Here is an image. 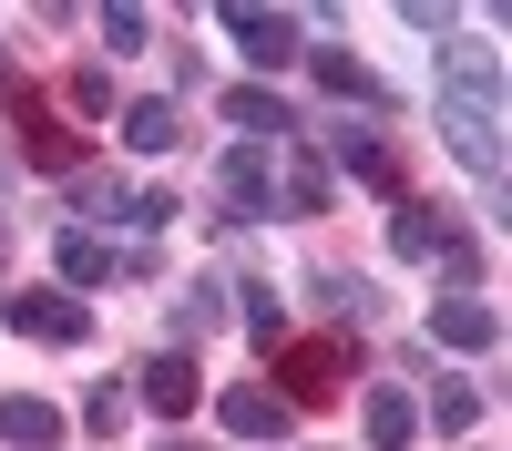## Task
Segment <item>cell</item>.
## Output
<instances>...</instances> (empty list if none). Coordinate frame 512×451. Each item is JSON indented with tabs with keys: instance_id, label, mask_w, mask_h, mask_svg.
<instances>
[{
	"instance_id": "obj_1",
	"label": "cell",
	"mask_w": 512,
	"mask_h": 451,
	"mask_svg": "<svg viewBox=\"0 0 512 451\" xmlns=\"http://www.w3.org/2000/svg\"><path fill=\"white\" fill-rule=\"evenodd\" d=\"M492 93H502V62H492V41H451V52H441V134H451V154L472 164L482 185H502Z\"/></svg>"
},
{
	"instance_id": "obj_2",
	"label": "cell",
	"mask_w": 512,
	"mask_h": 451,
	"mask_svg": "<svg viewBox=\"0 0 512 451\" xmlns=\"http://www.w3.org/2000/svg\"><path fill=\"white\" fill-rule=\"evenodd\" d=\"M349 369H359V349H349V339H308V349H287V380H267V390L297 410V400H328Z\"/></svg>"
},
{
	"instance_id": "obj_3",
	"label": "cell",
	"mask_w": 512,
	"mask_h": 451,
	"mask_svg": "<svg viewBox=\"0 0 512 451\" xmlns=\"http://www.w3.org/2000/svg\"><path fill=\"white\" fill-rule=\"evenodd\" d=\"M11 328H31V339H52V349H72L82 328V298H62V287H11Z\"/></svg>"
},
{
	"instance_id": "obj_4",
	"label": "cell",
	"mask_w": 512,
	"mask_h": 451,
	"mask_svg": "<svg viewBox=\"0 0 512 451\" xmlns=\"http://www.w3.org/2000/svg\"><path fill=\"white\" fill-rule=\"evenodd\" d=\"M134 390H144V400H154V410H164V421H185V410H195V400H205V369H195V359H185V349H154V359H144V369H134Z\"/></svg>"
},
{
	"instance_id": "obj_5",
	"label": "cell",
	"mask_w": 512,
	"mask_h": 451,
	"mask_svg": "<svg viewBox=\"0 0 512 451\" xmlns=\"http://www.w3.org/2000/svg\"><path fill=\"white\" fill-rule=\"evenodd\" d=\"M216 421H226L236 441H287V421H297V410H287V400H277L267 380H236V390L216 400Z\"/></svg>"
},
{
	"instance_id": "obj_6",
	"label": "cell",
	"mask_w": 512,
	"mask_h": 451,
	"mask_svg": "<svg viewBox=\"0 0 512 451\" xmlns=\"http://www.w3.org/2000/svg\"><path fill=\"white\" fill-rule=\"evenodd\" d=\"M226 31H236V52L246 62H297V52H308V31H297V21H277V11H226Z\"/></svg>"
},
{
	"instance_id": "obj_7",
	"label": "cell",
	"mask_w": 512,
	"mask_h": 451,
	"mask_svg": "<svg viewBox=\"0 0 512 451\" xmlns=\"http://www.w3.org/2000/svg\"><path fill=\"white\" fill-rule=\"evenodd\" d=\"M62 441V410L41 400V390H11L0 400V451H52Z\"/></svg>"
},
{
	"instance_id": "obj_8",
	"label": "cell",
	"mask_w": 512,
	"mask_h": 451,
	"mask_svg": "<svg viewBox=\"0 0 512 451\" xmlns=\"http://www.w3.org/2000/svg\"><path fill=\"white\" fill-rule=\"evenodd\" d=\"M52 267H62V298H82V287L113 277V246H103L93 226H62V236H52Z\"/></svg>"
},
{
	"instance_id": "obj_9",
	"label": "cell",
	"mask_w": 512,
	"mask_h": 451,
	"mask_svg": "<svg viewBox=\"0 0 512 451\" xmlns=\"http://www.w3.org/2000/svg\"><path fill=\"white\" fill-rule=\"evenodd\" d=\"M431 339H441V349H461V359H482V349L502 339V318H492L482 298H441V308H431Z\"/></svg>"
},
{
	"instance_id": "obj_10",
	"label": "cell",
	"mask_w": 512,
	"mask_h": 451,
	"mask_svg": "<svg viewBox=\"0 0 512 451\" xmlns=\"http://www.w3.org/2000/svg\"><path fill=\"white\" fill-rule=\"evenodd\" d=\"M390 246H400V257H441V246H461V226L441 216V205H390Z\"/></svg>"
},
{
	"instance_id": "obj_11",
	"label": "cell",
	"mask_w": 512,
	"mask_h": 451,
	"mask_svg": "<svg viewBox=\"0 0 512 451\" xmlns=\"http://www.w3.org/2000/svg\"><path fill=\"white\" fill-rule=\"evenodd\" d=\"M328 154L349 164L359 185H379V195H400V164H390V144H379V134H349V123H338V134H328Z\"/></svg>"
},
{
	"instance_id": "obj_12",
	"label": "cell",
	"mask_w": 512,
	"mask_h": 451,
	"mask_svg": "<svg viewBox=\"0 0 512 451\" xmlns=\"http://www.w3.org/2000/svg\"><path fill=\"white\" fill-rule=\"evenodd\" d=\"M226 205H236V216H267V205H277V175H267V154H256V144L226 154Z\"/></svg>"
},
{
	"instance_id": "obj_13",
	"label": "cell",
	"mask_w": 512,
	"mask_h": 451,
	"mask_svg": "<svg viewBox=\"0 0 512 451\" xmlns=\"http://www.w3.org/2000/svg\"><path fill=\"white\" fill-rule=\"evenodd\" d=\"M308 72L328 82V93H338V103H379V72H369L359 52H328V41H318V52H308Z\"/></svg>"
},
{
	"instance_id": "obj_14",
	"label": "cell",
	"mask_w": 512,
	"mask_h": 451,
	"mask_svg": "<svg viewBox=\"0 0 512 451\" xmlns=\"http://www.w3.org/2000/svg\"><path fill=\"white\" fill-rule=\"evenodd\" d=\"M410 431H420V400L410 390H369V441L379 451H410Z\"/></svg>"
},
{
	"instance_id": "obj_15",
	"label": "cell",
	"mask_w": 512,
	"mask_h": 451,
	"mask_svg": "<svg viewBox=\"0 0 512 451\" xmlns=\"http://www.w3.org/2000/svg\"><path fill=\"white\" fill-rule=\"evenodd\" d=\"M175 134H185L175 103H123V144L134 154H175Z\"/></svg>"
},
{
	"instance_id": "obj_16",
	"label": "cell",
	"mask_w": 512,
	"mask_h": 451,
	"mask_svg": "<svg viewBox=\"0 0 512 451\" xmlns=\"http://www.w3.org/2000/svg\"><path fill=\"white\" fill-rule=\"evenodd\" d=\"M226 123H236V134H267V144H277V134H287V103H277V93H256V82H236V93H226Z\"/></svg>"
},
{
	"instance_id": "obj_17",
	"label": "cell",
	"mask_w": 512,
	"mask_h": 451,
	"mask_svg": "<svg viewBox=\"0 0 512 451\" xmlns=\"http://www.w3.org/2000/svg\"><path fill=\"white\" fill-rule=\"evenodd\" d=\"M431 421H441V431H472V421H482V390H472V380H441V390H431Z\"/></svg>"
},
{
	"instance_id": "obj_18",
	"label": "cell",
	"mask_w": 512,
	"mask_h": 451,
	"mask_svg": "<svg viewBox=\"0 0 512 451\" xmlns=\"http://www.w3.org/2000/svg\"><path fill=\"white\" fill-rule=\"evenodd\" d=\"M72 205H82V216H134V185H113V175H82V185H72Z\"/></svg>"
},
{
	"instance_id": "obj_19",
	"label": "cell",
	"mask_w": 512,
	"mask_h": 451,
	"mask_svg": "<svg viewBox=\"0 0 512 451\" xmlns=\"http://www.w3.org/2000/svg\"><path fill=\"white\" fill-rule=\"evenodd\" d=\"M318 308H338V318H379V298H369L359 277H338V267L318 277Z\"/></svg>"
},
{
	"instance_id": "obj_20",
	"label": "cell",
	"mask_w": 512,
	"mask_h": 451,
	"mask_svg": "<svg viewBox=\"0 0 512 451\" xmlns=\"http://www.w3.org/2000/svg\"><path fill=\"white\" fill-rule=\"evenodd\" d=\"M123 400H134V390H123V380H103L93 400H82V431H93V441H113V431H123Z\"/></svg>"
},
{
	"instance_id": "obj_21",
	"label": "cell",
	"mask_w": 512,
	"mask_h": 451,
	"mask_svg": "<svg viewBox=\"0 0 512 451\" xmlns=\"http://www.w3.org/2000/svg\"><path fill=\"white\" fill-rule=\"evenodd\" d=\"M277 205H287V216H318V205H328V175H318V164H297V175L277 185Z\"/></svg>"
},
{
	"instance_id": "obj_22",
	"label": "cell",
	"mask_w": 512,
	"mask_h": 451,
	"mask_svg": "<svg viewBox=\"0 0 512 451\" xmlns=\"http://www.w3.org/2000/svg\"><path fill=\"white\" fill-rule=\"evenodd\" d=\"M62 103H72L82 123H103V113H113V82H103V72H72V82H62Z\"/></svg>"
},
{
	"instance_id": "obj_23",
	"label": "cell",
	"mask_w": 512,
	"mask_h": 451,
	"mask_svg": "<svg viewBox=\"0 0 512 451\" xmlns=\"http://www.w3.org/2000/svg\"><path fill=\"white\" fill-rule=\"evenodd\" d=\"M103 52H144V21L134 11H103Z\"/></svg>"
},
{
	"instance_id": "obj_24",
	"label": "cell",
	"mask_w": 512,
	"mask_h": 451,
	"mask_svg": "<svg viewBox=\"0 0 512 451\" xmlns=\"http://www.w3.org/2000/svg\"><path fill=\"white\" fill-rule=\"evenodd\" d=\"M164 451H195V441H164Z\"/></svg>"
},
{
	"instance_id": "obj_25",
	"label": "cell",
	"mask_w": 512,
	"mask_h": 451,
	"mask_svg": "<svg viewBox=\"0 0 512 451\" xmlns=\"http://www.w3.org/2000/svg\"><path fill=\"white\" fill-rule=\"evenodd\" d=\"M0 82H11V62H0Z\"/></svg>"
}]
</instances>
